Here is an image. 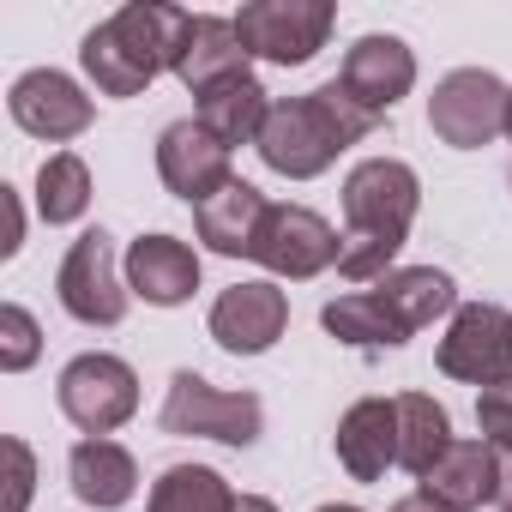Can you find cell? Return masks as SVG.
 Wrapping results in <instances>:
<instances>
[{
    "label": "cell",
    "instance_id": "1",
    "mask_svg": "<svg viewBox=\"0 0 512 512\" xmlns=\"http://www.w3.org/2000/svg\"><path fill=\"white\" fill-rule=\"evenodd\" d=\"M416 205H422V181L410 163L398 157H368L350 169L344 181V253H338V272L350 284H368V278H386L392 253L404 247L410 223H416Z\"/></svg>",
    "mask_w": 512,
    "mask_h": 512
},
{
    "label": "cell",
    "instance_id": "2",
    "mask_svg": "<svg viewBox=\"0 0 512 512\" xmlns=\"http://www.w3.org/2000/svg\"><path fill=\"white\" fill-rule=\"evenodd\" d=\"M374 127H380V115L362 109L344 85H320L308 97L272 103V115L260 127V157H266V169H278L290 181H314L338 163L344 145L368 139Z\"/></svg>",
    "mask_w": 512,
    "mask_h": 512
},
{
    "label": "cell",
    "instance_id": "3",
    "mask_svg": "<svg viewBox=\"0 0 512 512\" xmlns=\"http://www.w3.org/2000/svg\"><path fill=\"white\" fill-rule=\"evenodd\" d=\"M266 428V404L253 392H217L211 380H199L193 368H181L169 380L163 398V434H187V440H217V446H253Z\"/></svg>",
    "mask_w": 512,
    "mask_h": 512
},
{
    "label": "cell",
    "instance_id": "4",
    "mask_svg": "<svg viewBox=\"0 0 512 512\" xmlns=\"http://www.w3.org/2000/svg\"><path fill=\"white\" fill-rule=\"evenodd\" d=\"M332 0H247L235 13V37L247 55L278 61V67H302L326 49L332 37Z\"/></svg>",
    "mask_w": 512,
    "mask_h": 512
},
{
    "label": "cell",
    "instance_id": "5",
    "mask_svg": "<svg viewBox=\"0 0 512 512\" xmlns=\"http://www.w3.org/2000/svg\"><path fill=\"white\" fill-rule=\"evenodd\" d=\"M506 103H512V91H506L494 73L458 67V73H446V79L434 85V97H428V127L440 133V145L476 151V145H488L494 133H506Z\"/></svg>",
    "mask_w": 512,
    "mask_h": 512
},
{
    "label": "cell",
    "instance_id": "6",
    "mask_svg": "<svg viewBox=\"0 0 512 512\" xmlns=\"http://www.w3.org/2000/svg\"><path fill=\"white\" fill-rule=\"evenodd\" d=\"M61 410L91 440H103V434H115L139 410V380H133V368L121 356H103V350L79 356V362L61 368Z\"/></svg>",
    "mask_w": 512,
    "mask_h": 512
},
{
    "label": "cell",
    "instance_id": "7",
    "mask_svg": "<svg viewBox=\"0 0 512 512\" xmlns=\"http://www.w3.org/2000/svg\"><path fill=\"white\" fill-rule=\"evenodd\" d=\"M440 374L470 380V386H500L512 380V314L494 302H470L452 314L440 338Z\"/></svg>",
    "mask_w": 512,
    "mask_h": 512
},
{
    "label": "cell",
    "instance_id": "8",
    "mask_svg": "<svg viewBox=\"0 0 512 512\" xmlns=\"http://www.w3.org/2000/svg\"><path fill=\"white\" fill-rule=\"evenodd\" d=\"M338 229L308 211V205H272L266 223H260V247H253V260H260L266 272L278 278H320L326 266H338Z\"/></svg>",
    "mask_w": 512,
    "mask_h": 512
},
{
    "label": "cell",
    "instance_id": "9",
    "mask_svg": "<svg viewBox=\"0 0 512 512\" xmlns=\"http://www.w3.org/2000/svg\"><path fill=\"white\" fill-rule=\"evenodd\" d=\"M61 308L85 326H121L127 314V290H121V272H115V241L103 229L79 235L61 260Z\"/></svg>",
    "mask_w": 512,
    "mask_h": 512
},
{
    "label": "cell",
    "instance_id": "10",
    "mask_svg": "<svg viewBox=\"0 0 512 512\" xmlns=\"http://www.w3.org/2000/svg\"><path fill=\"white\" fill-rule=\"evenodd\" d=\"M157 175H163V187H169L175 199H187L193 211H199L205 199H217V193L235 181V175H229V145L211 139L199 121L163 127V139H157Z\"/></svg>",
    "mask_w": 512,
    "mask_h": 512
},
{
    "label": "cell",
    "instance_id": "11",
    "mask_svg": "<svg viewBox=\"0 0 512 512\" xmlns=\"http://www.w3.org/2000/svg\"><path fill=\"white\" fill-rule=\"evenodd\" d=\"M290 326V302L278 284H235L211 302V338L229 356H260L284 338Z\"/></svg>",
    "mask_w": 512,
    "mask_h": 512
},
{
    "label": "cell",
    "instance_id": "12",
    "mask_svg": "<svg viewBox=\"0 0 512 512\" xmlns=\"http://www.w3.org/2000/svg\"><path fill=\"white\" fill-rule=\"evenodd\" d=\"M7 109H13V121H19L31 139H49V145L79 139V133L91 127V97H85L67 73H55V67L25 73V79L13 85Z\"/></svg>",
    "mask_w": 512,
    "mask_h": 512
},
{
    "label": "cell",
    "instance_id": "13",
    "mask_svg": "<svg viewBox=\"0 0 512 512\" xmlns=\"http://www.w3.org/2000/svg\"><path fill=\"white\" fill-rule=\"evenodd\" d=\"M338 85L362 103V109H374V115H386L410 85H416V55L398 43V37H362L350 55H344V73H338Z\"/></svg>",
    "mask_w": 512,
    "mask_h": 512
},
{
    "label": "cell",
    "instance_id": "14",
    "mask_svg": "<svg viewBox=\"0 0 512 512\" xmlns=\"http://www.w3.org/2000/svg\"><path fill=\"white\" fill-rule=\"evenodd\" d=\"M338 464L356 482H380L398 464V404H386V398L350 404L338 422Z\"/></svg>",
    "mask_w": 512,
    "mask_h": 512
},
{
    "label": "cell",
    "instance_id": "15",
    "mask_svg": "<svg viewBox=\"0 0 512 512\" xmlns=\"http://www.w3.org/2000/svg\"><path fill=\"white\" fill-rule=\"evenodd\" d=\"M127 284H133V296H145L157 308H175L199 290V260L175 235H139L127 247Z\"/></svg>",
    "mask_w": 512,
    "mask_h": 512
},
{
    "label": "cell",
    "instance_id": "16",
    "mask_svg": "<svg viewBox=\"0 0 512 512\" xmlns=\"http://www.w3.org/2000/svg\"><path fill=\"white\" fill-rule=\"evenodd\" d=\"M422 494L440 500L446 512H476L482 500L500 494V464H494V446L488 440H452L446 458L422 476Z\"/></svg>",
    "mask_w": 512,
    "mask_h": 512
},
{
    "label": "cell",
    "instance_id": "17",
    "mask_svg": "<svg viewBox=\"0 0 512 512\" xmlns=\"http://www.w3.org/2000/svg\"><path fill=\"white\" fill-rule=\"evenodd\" d=\"M187 19L193 13H181V7H163V0H133V7H121L115 19H109V31H115V43L157 79L163 67L175 73V55H181V37H187Z\"/></svg>",
    "mask_w": 512,
    "mask_h": 512
},
{
    "label": "cell",
    "instance_id": "18",
    "mask_svg": "<svg viewBox=\"0 0 512 512\" xmlns=\"http://www.w3.org/2000/svg\"><path fill=\"white\" fill-rule=\"evenodd\" d=\"M266 193L260 187H253V181H229L217 199H205L193 217H199V241L211 247V253H229V260H235V253H247V260H253V247H260V223H266Z\"/></svg>",
    "mask_w": 512,
    "mask_h": 512
},
{
    "label": "cell",
    "instance_id": "19",
    "mask_svg": "<svg viewBox=\"0 0 512 512\" xmlns=\"http://www.w3.org/2000/svg\"><path fill=\"white\" fill-rule=\"evenodd\" d=\"M241 73H247V49H241L235 25H229V19H187L181 55H175V79H181L193 97H205L211 85L241 79Z\"/></svg>",
    "mask_w": 512,
    "mask_h": 512
},
{
    "label": "cell",
    "instance_id": "20",
    "mask_svg": "<svg viewBox=\"0 0 512 512\" xmlns=\"http://www.w3.org/2000/svg\"><path fill=\"white\" fill-rule=\"evenodd\" d=\"M266 115H272V103H266V85L253 79V73L223 79V85H211V91L199 97V127H205L211 139H223L229 151H235V145H260Z\"/></svg>",
    "mask_w": 512,
    "mask_h": 512
},
{
    "label": "cell",
    "instance_id": "21",
    "mask_svg": "<svg viewBox=\"0 0 512 512\" xmlns=\"http://www.w3.org/2000/svg\"><path fill=\"white\" fill-rule=\"evenodd\" d=\"M67 476H73V494L85 506H127L139 488V464L115 440H79L67 458Z\"/></svg>",
    "mask_w": 512,
    "mask_h": 512
},
{
    "label": "cell",
    "instance_id": "22",
    "mask_svg": "<svg viewBox=\"0 0 512 512\" xmlns=\"http://www.w3.org/2000/svg\"><path fill=\"white\" fill-rule=\"evenodd\" d=\"M374 296H380V302L404 320V332L434 326V320H440V314H452V302H458L452 278H446V272H434V266H404V272H386Z\"/></svg>",
    "mask_w": 512,
    "mask_h": 512
},
{
    "label": "cell",
    "instance_id": "23",
    "mask_svg": "<svg viewBox=\"0 0 512 512\" xmlns=\"http://www.w3.org/2000/svg\"><path fill=\"white\" fill-rule=\"evenodd\" d=\"M452 446V416L446 404H434L428 392H404L398 398V464L410 476H428Z\"/></svg>",
    "mask_w": 512,
    "mask_h": 512
},
{
    "label": "cell",
    "instance_id": "24",
    "mask_svg": "<svg viewBox=\"0 0 512 512\" xmlns=\"http://www.w3.org/2000/svg\"><path fill=\"white\" fill-rule=\"evenodd\" d=\"M326 332L332 338H344V344H356V350H392V344H404L410 332H404V320L374 296V290H356V296H338V302H326Z\"/></svg>",
    "mask_w": 512,
    "mask_h": 512
},
{
    "label": "cell",
    "instance_id": "25",
    "mask_svg": "<svg viewBox=\"0 0 512 512\" xmlns=\"http://www.w3.org/2000/svg\"><path fill=\"white\" fill-rule=\"evenodd\" d=\"M229 506H235V494L211 464H175L157 476L145 512H229Z\"/></svg>",
    "mask_w": 512,
    "mask_h": 512
},
{
    "label": "cell",
    "instance_id": "26",
    "mask_svg": "<svg viewBox=\"0 0 512 512\" xmlns=\"http://www.w3.org/2000/svg\"><path fill=\"white\" fill-rule=\"evenodd\" d=\"M85 205H91V169L73 151H55L37 169V211H43V223H79Z\"/></svg>",
    "mask_w": 512,
    "mask_h": 512
},
{
    "label": "cell",
    "instance_id": "27",
    "mask_svg": "<svg viewBox=\"0 0 512 512\" xmlns=\"http://www.w3.org/2000/svg\"><path fill=\"white\" fill-rule=\"evenodd\" d=\"M79 61H85V73H91V85H97L103 97H139V91L151 85V73H145V67L115 43V31H109V25H97V31L85 37Z\"/></svg>",
    "mask_w": 512,
    "mask_h": 512
},
{
    "label": "cell",
    "instance_id": "28",
    "mask_svg": "<svg viewBox=\"0 0 512 512\" xmlns=\"http://www.w3.org/2000/svg\"><path fill=\"white\" fill-rule=\"evenodd\" d=\"M37 350H43L37 320H31L19 302H7V308H0V368H7V374H25V368L37 362Z\"/></svg>",
    "mask_w": 512,
    "mask_h": 512
},
{
    "label": "cell",
    "instance_id": "29",
    "mask_svg": "<svg viewBox=\"0 0 512 512\" xmlns=\"http://www.w3.org/2000/svg\"><path fill=\"white\" fill-rule=\"evenodd\" d=\"M476 428H482L488 446H506V452H512V380L482 386V398H476Z\"/></svg>",
    "mask_w": 512,
    "mask_h": 512
},
{
    "label": "cell",
    "instance_id": "30",
    "mask_svg": "<svg viewBox=\"0 0 512 512\" xmlns=\"http://www.w3.org/2000/svg\"><path fill=\"white\" fill-rule=\"evenodd\" d=\"M0 452H7V512H25L31 506V482H37V458L19 434L0 440Z\"/></svg>",
    "mask_w": 512,
    "mask_h": 512
},
{
    "label": "cell",
    "instance_id": "31",
    "mask_svg": "<svg viewBox=\"0 0 512 512\" xmlns=\"http://www.w3.org/2000/svg\"><path fill=\"white\" fill-rule=\"evenodd\" d=\"M0 205H7V241H0V253H19V241H25V211H19V193H13V187H0Z\"/></svg>",
    "mask_w": 512,
    "mask_h": 512
},
{
    "label": "cell",
    "instance_id": "32",
    "mask_svg": "<svg viewBox=\"0 0 512 512\" xmlns=\"http://www.w3.org/2000/svg\"><path fill=\"white\" fill-rule=\"evenodd\" d=\"M392 512H446V506H440V500H428V494L416 488V494H410V500H398Z\"/></svg>",
    "mask_w": 512,
    "mask_h": 512
},
{
    "label": "cell",
    "instance_id": "33",
    "mask_svg": "<svg viewBox=\"0 0 512 512\" xmlns=\"http://www.w3.org/2000/svg\"><path fill=\"white\" fill-rule=\"evenodd\" d=\"M229 512H278V506H272V500H260V494H241Z\"/></svg>",
    "mask_w": 512,
    "mask_h": 512
},
{
    "label": "cell",
    "instance_id": "34",
    "mask_svg": "<svg viewBox=\"0 0 512 512\" xmlns=\"http://www.w3.org/2000/svg\"><path fill=\"white\" fill-rule=\"evenodd\" d=\"M500 494H506V506H512V464L500 470Z\"/></svg>",
    "mask_w": 512,
    "mask_h": 512
},
{
    "label": "cell",
    "instance_id": "35",
    "mask_svg": "<svg viewBox=\"0 0 512 512\" xmlns=\"http://www.w3.org/2000/svg\"><path fill=\"white\" fill-rule=\"evenodd\" d=\"M320 512H362V506H320Z\"/></svg>",
    "mask_w": 512,
    "mask_h": 512
},
{
    "label": "cell",
    "instance_id": "36",
    "mask_svg": "<svg viewBox=\"0 0 512 512\" xmlns=\"http://www.w3.org/2000/svg\"><path fill=\"white\" fill-rule=\"evenodd\" d=\"M506 133H512V103H506Z\"/></svg>",
    "mask_w": 512,
    "mask_h": 512
},
{
    "label": "cell",
    "instance_id": "37",
    "mask_svg": "<svg viewBox=\"0 0 512 512\" xmlns=\"http://www.w3.org/2000/svg\"><path fill=\"white\" fill-rule=\"evenodd\" d=\"M506 512H512V506H506Z\"/></svg>",
    "mask_w": 512,
    "mask_h": 512
}]
</instances>
